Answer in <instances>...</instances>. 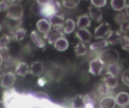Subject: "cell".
<instances>
[{
  "mask_svg": "<svg viewBox=\"0 0 129 108\" xmlns=\"http://www.w3.org/2000/svg\"><path fill=\"white\" fill-rule=\"evenodd\" d=\"M120 44L122 46V48L125 50V51L129 53V37L128 36H122V39L120 41Z\"/></svg>",
  "mask_w": 129,
  "mask_h": 108,
  "instance_id": "31",
  "label": "cell"
},
{
  "mask_svg": "<svg viewBox=\"0 0 129 108\" xmlns=\"http://www.w3.org/2000/svg\"><path fill=\"white\" fill-rule=\"evenodd\" d=\"M116 104L119 107H126L129 105V94L125 92H121L115 98Z\"/></svg>",
  "mask_w": 129,
  "mask_h": 108,
  "instance_id": "15",
  "label": "cell"
},
{
  "mask_svg": "<svg viewBox=\"0 0 129 108\" xmlns=\"http://www.w3.org/2000/svg\"><path fill=\"white\" fill-rule=\"evenodd\" d=\"M0 107H6L5 103L3 101H0Z\"/></svg>",
  "mask_w": 129,
  "mask_h": 108,
  "instance_id": "41",
  "label": "cell"
},
{
  "mask_svg": "<svg viewBox=\"0 0 129 108\" xmlns=\"http://www.w3.org/2000/svg\"><path fill=\"white\" fill-rule=\"evenodd\" d=\"M109 45L107 40H102L100 41L94 42L90 45V49L93 51H101L106 47H107Z\"/></svg>",
  "mask_w": 129,
  "mask_h": 108,
  "instance_id": "23",
  "label": "cell"
},
{
  "mask_svg": "<svg viewBox=\"0 0 129 108\" xmlns=\"http://www.w3.org/2000/svg\"><path fill=\"white\" fill-rule=\"evenodd\" d=\"M51 0H36L37 3L39 5H45L47 4L48 2H49Z\"/></svg>",
  "mask_w": 129,
  "mask_h": 108,
  "instance_id": "38",
  "label": "cell"
},
{
  "mask_svg": "<svg viewBox=\"0 0 129 108\" xmlns=\"http://www.w3.org/2000/svg\"><path fill=\"white\" fill-rule=\"evenodd\" d=\"M2 29V25H1V23H0V32H1Z\"/></svg>",
  "mask_w": 129,
  "mask_h": 108,
  "instance_id": "44",
  "label": "cell"
},
{
  "mask_svg": "<svg viewBox=\"0 0 129 108\" xmlns=\"http://www.w3.org/2000/svg\"><path fill=\"white\" fill-rule=\"evenodd\" d=\"M122 33L120 31H110L107 36L106 40L107 41L108 44L110 45H116L120 43L122 39Z\"/></svg>",
  "mask_w": 129,
  "mask_h": 108,
  "instance_id": "10",
  "label": "cell"
},
{
  "mask_svg": "<svg viewBox=\"0 0 129 108\" xmlns=\"http://www.w3.org/2000/svg\"><path fill=\"white\" fill-rule=\"evenodd\" d=\"M98 57L102 60L105 66L117 63L119 60V52L113 48H107L101 50Z\"/></svg>",
  "mask_w": 129,
  "mask_h": 108,
  "instance_id": "1",
  "label": "cell"
},
{
  "mask_svg": "<svg viewBox=\"0 0 129 108\" xmlns=\"http://www.w3.org/2000/svg\"><path fill=\"white\" fill-rule=\"evenodd\" d=\"M76 28V23L72 19H67L65 20L63 26V31L64 34H70L72 33Z\"/></svg>",
  "mask_w": 129,
  "mask_h": 108,
  "instance_id": "22",
  "label": "cell"
},
{
  "mask_svg": "<svg viewBox=\"0 0 129 108\" xmlns=\"http://www.w3.org/2000/svg\"><path fill=\"white\" fill-rule=\"evenodd\" d=\"M26 35V30L23 28H19L17 29L14 33H13V39L16 41H21Z\"/></svg>",
  "mask_w": 129,
  "mask_h": 108,
  "instance_id": "28",
  "label": "cell"
},
{
  "mask_svg": "<svg viewBox=\"0 0 129 108\" xmlns=\"http://www.w3.org/2000/svg\"><path fill=\"white\" fill-rule=\"evenodd\" d=\"M54 47L58 51H65L69 47V42L64 37H60L55 41L54 43Z\"/></svg>",
  "mask_w": 129,
  "mask_h": 108,
  "instance_id": "17",
  "label": "cell"
},
{
  "mask_svg": "<svg viewBox=\"0 0 129 108\" xmlns=\"http://www.w3.org/2000/svg\"><path fill=\"white\" fill-rule=\"evenodd\" d=\"M106 67H107V68H106L107 73H108L113 76H115V77H119V74L122 71V68H121V65L119 64V62L111 64Z\"/></svg>",
  "mask_w": 129,
  "mask_h": 108,
  "instance_id": "21",
  "label": "cell"
},
{
  "mask_svg": "<svg viewBox=\"0 0 129 108\" xmlns=\"http://www.w3.org/2000/svg\"><path fill=\"white\" fill-rule=\"evenodd\" d=\"M104 68L105 65L98 56L92 59L89 63V72L93 75H99Z\"/></svg>",
  "mask_w": 129,
  "mask_h": 108,
  "instance_id": "5",
  "label": "cell"
},
{
  "mask_svg": "<svg viewBox=\"0 0 129 108\" xmlns=\"http://www.w3.org/2000/svg\"><path fill=\"white\" fill-rule=\"evenodd\" d=\"M30 38L32 40V41L34 43V44L36 46H37L39 48H45V42L44 41V40L42 38V37L39 35V33L33 30L31 34H30Z\"/></svg>",
  "mask_w": 129,
  "mask_h": 108,
  "instance_id": "18",
  "label": "cell"
},
{
  "mask_svg": "<svg viewBox=\"0 0 129 108\" xmlns=\"http://www.w3.org/2000/svg\"><path fill=\"white\" fill-rule=\"evenodd\" d=\"M36 28L39 32L45 34V33L48 32L51 30V25L49 20H48L47 19H40L36 23Z\"/></svg>",
  "mask_w": 129,
  "mask_h": 108,
  "instance_id": "14",
  "label": "cell"
},
{
  "mask_svg": "<svg viewBox=\"0 0 129 108\" xmlns=\"http://www.w3.org/2000/svg\"><path fill=\"white\" fill-rule=\"evenodd\" d=\"M6 17L12 20H20L23 17V8L20 3H11L6 11Z\"/></svg>",
  "mask_w": 129,
  "mask_h": 108,
  "instance_id": "3",
  "label": "cell"
},
{
  "mask_svg": "<svg viewBox=\"0 0 129 108\" xmlns=\"http://www.w3.org/2000/svg\"><path fill=\"white\" fill-rule=\"evenodd\" d=\"M111 31L110 25L108 23H102L94 30V38L101 39L107 36L109 32Z\"/></svg>",
  "mask_w": 129,
  "mask_h": 108,
  "instance_id": "6",
  "label": "cell"
},
{
  "mask_svg": "<svg viewBox=\"0 0 129 108\" xmlns=\"http://www.w3.org/2000/svg\"><path fill=\"white\" fill-rule=\"evenodd\" d=\"M76 36L81 42H83L85 44L90 42L92 38L91 33L86 28L79 29L76 32Z\"/></svg>",
  "mask_w": 129,
  "mask_h": 108,
  "instance_id": "8",
  "label": "cell"
},
{
  "mask_svg": "<svg viewBox=\"0 0 129 108\" xmlns=\"http://www.w3.org/2000/svg\"><path fill=\"white\" fill-rule=\"evenodd\" d=\"M125 11L126 12L127 15L128 16V17H129V2L126 3V5H125Z\"/></svg>",
  "mask_w": 129,
  "mask_h": 108,
  "instance_id": "39",
  "label": "cell"
},
{
  "mask_svg": "<svg viewBox=\"0 0 129 108\" xmlns=\"http://www.w3.org/2000/svg\"><path fill=\"white\" fill-rule=\"evenodd\" d=\"M45 38H46L50 44H52L55 42L57 39H58L60 37L64 36V32L63 31V28H55L51 27V30L44 34Z\"/></svg>",
  "mask_w": 129,
  "mask_h": 108,
  "instance_id": "4",
  "label": "cell"
},
{
  "mask_svg": "<svg viewBox=\"0 0 129 108\" xmlns=\"http://www.w3.org/2000/svg\"><path fill=\"white\" fill-rule=\"evenodd\" d=\"M49 22L51 25V27L63 28L65 22L64 16L63 14H59L58 13H57L49 18Z\"/></svg>",
  "mask_w": 129,
  "mask_h": 108,
  "instance_id": "11",
  "label": "cell"
},
{
  "mask_svg": "<svg viewBox=\"0 0 129 108\" xmlns=\"http://www.w3.org/2000/svg\"><path fill=\"white\" fill-rule=\"evenodd\" d=\"M3 60H4L3 56L0 54V66L2 65V62H3Z\"/></svg>",
  "mask_w": 129,
  "mask_h": 108,
  "instance_id": "42",
  "label": "cell"
},
{
  "mask_svg": "<svg viewBox=\"0 0 129 108\" xmlns=\"http://www.w3.org/2000/svg\"><path fill=\"white\" fill-rule=\"evenodd\" d=\"M15 73H16V74H17L20 77H25L27 74L29 73V65L23 62H20L15 68Z\"/></svg>",
  "mask_w": 129,
  "mask_h": 108,
  "instance_id": "19",
  "label": "cell"
},
{
  "mask_svg": "<svg viewBox=\"0 0 129 108\" xmlns=\"http://www.w3.org/2000/svg\"><path fill=\"white\" fill-rule=\"evenodd\" d=\"M10 3L8 2V0H2L0 1V13L7 11Z\"/></svg>",
  "mask_w": 129,
  "mask_h": 108,
  "instance_id": "35",
  "label": "cell"
},
{
  "mask_svg": "<svg viewBox=\"0 0 129 108\" xmlns=\"http://www.w3.org/2000/svg\"><path fill=\"white\" fill-rule=\"evenodd\" d=\"M103 82L109 88H110L111 89H113L118 86V83H119L118 77H115L108 73H106V74L104 75L103 78Z\"/></svg>",
  "mask_w": 129,
  "mask_h": 108,
  "instance_id": "13",
  "label": "cell"
},
{
  "mask_svg": "<svg viewBox=\"0 0 129 108\" xmlns=\"http://www.w3.org/2000/svg\"><path fill=\"white\" fill-rule=\"evenodd\" d=\"M8 2L11 4V3H20L21 2V0H8Z\"/></svg>",
  "mask_w": 129,
  "mask_h": 108,
  "instance_id": "40",
  "label": "cell"
},
{
  "mask_svg": "<svg viewBox=\"0 0 129 108\" xmlns=\"http://www.w3.org/2000/svg\"><path fill=\"white\" fill-rule=\"evenodd\" d=\"M89 17L96 22H100L103 17V13L101 10V8L96 7L94 5H91L88 8Z\"/></svg>",
  "mask_w": 129,
  "mask_h": 108,
  "instance_id": "12",
  "label": "cell"
},
{
  "mask_svg": "<svg viewBox=\"0 0 129 108\" xmlns=\"http://www.w3.org/2000/svg\"><path fill=\"white\" fill-rule=\"evenodd\" d=\"M46 83V80H45V78H39V80H38V84L40 86H43Z\"/></svg>",
  "mask_w": 129,
  "mask_h": 108,
  "instance_id": "37",
  "label": "cell"
},
{
  "mask_svg": "<svg viewBox=\"0 0 129 108\" xmlns=\"http://www.w3.org/2000/svg\"><path fill=\"white\" fill-rule=\"evenodd\" d=\"M129 17L127 15L126 12L125 11H120L115 17V21L116 23L118 24H121L122 23L126 21L127 20H128Z\"/></svg>",
  "mask_w": 129,
  "mask_h": 108,
  "instance_id": "29",
  "label": "cell"
},
{
  "mask_svg": "<svg viewBox=\"0 0 129 108\" xmlns=\"http://www.w3.org/2000/svg\"><path fill=\"white\" fill-rule=\"evenodd\" d=\"M127 2L126 0H111L110 5L112 8L116 11H120L125 9V5Z\"/></svg>",
  "mask_w": 129,
  "mask_h": 108,
  "instance_id": "24",
  "label": "cell"
},
{
  "mask_svg": "<svg viewBox=\"0 0 129 108\" xmlns=\"http://www.w3.org/2000/svg\"><path fill=\"white\" fill-rule=\"evenodd\" d=\"M36 97L38 98H40V99H48V96L47 94L44 93V92H38L36 94Z\"/></svg>",
  "mask_w": 129,
  "mask_h": 108,
  "instance_id": "36",
  "label": "cell"
},
{
  "mask_svg": "<svg viewBox=\"0 0 129 108\" xmlns=\"http://www.w3.org/2000/svg\"><path fill=\"white\" fill-rule=\"evenodd\" d=\"M111 89L109 88L104 82H102L98 88V95H100V97H104L107 95H110L111 93Z\"/></svg>",
  "mask_w": 129,
  "mask_h": 108,
  "instance_id": "27",
  "label": "cell"
},
{
  "mask_svg": "<svg viewBox=\"0 0 129 108\" xmlns=\"http://www.w3.org/2000/svg\"><path fill=\"white\" fill-rule=\"evenodd\" d=\"M122 80L126 86H129V68L125 70L122 74Z\"/></svg>",
  "mask_w": 129,
  "mask_h": 108,
  "instance_id": "34",
  "label": "cell"
},
{
  "mask_svg": "<svg viewBox=\"0 0 129 108\" xmlns=\"http://www.w3.org/2000/svg\"><path fill=\"white\" fill-rule=\"evenodd\" d=\"M76 26L79 29H83V28H88L91 26V18L88 15L84 14L80 17H79Z\"/></svg>",
  "mask_w": 129,
  "mask_h": 108,
  "instance_id": "20",
  "label": "cell"
},
{
  "mask_svg": "<svg viewBox=\"0 0 129 108\" xmlns=\"http://www.w3.org/2000/svg\"><path fill=\"white\" fill-rule=\"evenodd\" d=\"M74 51H75V53H76V56H85L87 53L88 48L85 46V43L80 41L79 43H78L75 46Z\"/></svg>",
  "mask_w": 129,
  "mask_h": 108,
  "instance_id": "25",
  "label": "cell"
},
{
  "mask_svg": "<svg viewBox=\"0 0 129 108\" xmlns=\"http://www.w3.org/2000/svg\"><path fill=\"white\" fill-rule=\"evenodd\" d=\"M91 3L92 5H94L96 7L103 8L107 5V0H91Z\"/></svg>",
  "mask_w": 129,
  "mask_h": 108,
  "instance_id": "33",
  "label": "cell"
},
{
  "mask_svg": "<svg viewBox=\"0 0 129 108\" xmlns=\"http://www.w3.org/2000/svg\"><path fill=\"white\" fill-rule=\"evenodd\" d=\"M116 105V99L111 95L102 97L99 101V107L101 108H113Z\"/></svg>",
  "mask_w": 129,
  "mask_h": 108,
  "instance_id": "9",
  "label": "cell"
},
{
  "mask_svg": "<svg viewBox=\"0 0 129 108\" xmlns=\"http://www.w3.org/2000/svg\"><path fill=\"white\" fill-rule=\"evenodd\" d=\"M3 74H4V72H3V71L0 68V79H1V77H2Z\"/></svg>",
  "mask_w": 129,
  "mask_h": 108,
  "instance_id": "43",
  "label": "cell"
},
{
  "mask_svg": "<svg viewBox=\"0 0 129 108\" xmlns=\"http://www.w3.org/2000/svg\"><path fill=\"white\" fill-rule=\"evenodd\" d=\"M43 62L40 61L34 62L31 64L29 67V73L33 75L39 77L41 75V74L43 71Z\"/></svg>",
  "mask_w": 129,
  "mask_h": 108,
  "instance_id": "16",
  "label": "cell"
},
{
  "mask_svg": "<svg viewBox=\"0 0 129 108\" xmlns=\"http://www.w3.org/2000/svg\"><path fill=\"white\" fill-rule=\"evenodd\" d=\"M119 31L121 33H127L129 32V19L126 21L120 24Z\"/></svg>",
  "mask_w": 129,
  "mask_h": 108,
  "instance_id": "32",
  "label": "cell"
},
{
  "mask_svg": "<svg viewBox=\"0 0 129 108\" xmlns=\"http://www.w3.org/2000/svg\"><path fill=\"white\" fill-rule=\"evenodd\" d=\"M72 107L76 108L85 107V99L84 95H76L72 101Z\"/></svg>",
  "mask_w": 129,
  "mask_h": 108,
  "instance_id": "26",
  "label": "cell"
},
{
  "mask_svg": "<svg viewBox=\"0 0 129 108\" xmlns=\"http://www.w3.org/2000/svg\"><path fill=\"white\" fill-rule=\"evenodd\" d=\"M60 3L57 0H51L45 5H40L39 14L45 18H50L51 16L59 12Z\"/></svg>",
  "mask_w": 129,
  "mask_h": 108,
  "instance_id": "2",
  "label": "cell"
},
{
  "mask_svg": "<svg viewBox=\"0 0 129 108\" xmlns=\"http://www.w3.org/2000/svg\"><path fill=\"white\" fill-rule=\"evenodd\" d=\"M16 76L12 72L4 73L2 77H1L0 85L4 89H9L11 88L15 83Z\"/></svg>",
  "mask_w": 129,
  "mask_h": 108,
  "instance_id": "7",
  "label": "cell"
},
{
  "mask_svg": "<svg viewBox=\"0 0 129 108\" xmlns=\"http://www.w3.org/2000/svg\"><path fill=\"white\" fill-rule=\"evenodd\" d=\"M80 2V0H63V5L67 8H74Z\"/></svg>",
  "mask_w": 129,
  "mask_h": 108,
  "instance_id": "30",
  "label": "cell"
}]
</instances>
